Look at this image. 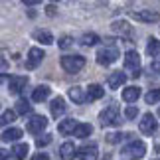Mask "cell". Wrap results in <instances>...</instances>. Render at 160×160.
I'll list each match as a JSON object with an SVG mask.
<instances>
[{"instance_id":"12","label":"cell","mask_w":160,"mask_h":160,"mask_svg":"<svg viewBox=\"0 0 160 160\" xmlns=\"http://www.w3.org/2000/svg\"><path fill=\"white\" fill-rule=\"evenodd\" d=\"M67 95H69V99L75 103V105H83V103L87 101V93H85V89L79 87V85H73V87H69Z\"/></svg>"},{"instance_id":"4","label":"cell","mask_w":160,"mask_h":160,"mask_svg":"<svg viewBox=\"0 0 160 160\" xmlns=\"http://www.w3.org/2000/svg\"><path fill=\"white\" fill-rule=\"evenodd\" d=\"M144 152H146V144L142 140H132L131 144H127L125 148H122V154L128 160H140L144 156Z\"/></svg>"},{"instance_id":"3","label":"cell","mask_w":160,"mask_h":160,"mask_svg":"<svg viewBox=\"0 0 160 160\" xmlns=\"http://www.w3.org/2000/svg\"><path fill=\"white\" fill-rule=\"evenodd\" d=\"M119 58H121V53L113 46H105V48H101V50L97 52V63H99V65H105V67L111 65V63H115Z\"/></svg>"},{"instance_id":"26","label":"cell","mask_w":160,"mask_h":160,"mask_svg":"<svg viewBox=\"0 0 160 160\" xmlns=\"http://www.w3.org/2000/svg\"><path fill=\"white\" fill-rule=\"evenodd\" d=\"M30 111H32V105H30L26 99H20V101L16 103V109H14L16 115H28Z\"/></svg>"},{"instance_id":"29","label":"cell","mask_w":160,"mask_h":160,"mask_svg":"<svg viewBox=\"0 0 160 160\" xmlns=\"http://www.w3.org/2000/svg\"><path fill=\"white\" fill-rule=\"evenodd\" d=\"M81 42H83V46H95L97 42H99V36L97 34H83V38H81Z\"/></svg>"},{"instance_id":"8","label":"cell","mask_w":160,"mask_h":160,"mask_svg":"<svg viewBox=\"0 0 160 160\" xmlns=\"http://www.w3.org/2000/svg\"><path fill=\"white\" fill-rule=\"evenodd\" d=\"M46 127H48V119L44 115H32V119L28 121V132H32V134H42V131H46Z\"/></svg>"},{"instance_id":"9","label":"cell","mask_w":160,"mask_h":160,"mask_svg":"<svg viewBox=\"0 0 160 160\" xmlns=\"http://www.w3.org/2000/svg\"><path fill=\"white\" fill-rule=\"evenodd\" d=\"M44 58H46V53H44V50L42 48H32V50L28 52V59H26V67L28 69H36L42 61H44Z\"/></svg>"},{"instance_id":"11","label":"cell","mask_w":160,"mask_h":160,"mask_svg":"<svg viewBox=\"0 0 160 160\" xmlns=\"http://www.w3.org/2000/svg\"><path fill=\"white\" fill-rule=\"evenodd\" d=\"M26 85H28V75H14L8 81V89L10 93H22L26 89Z\"/></svg>"},{"instance_id":"24","label":"cell","mask_w":160,"mask_h":160,"mask_svg":"<svg viewBox=\"0 0 160 160\" xmlns=\"http://www.w3.org/2000/svg\"><path fill=\"white\" fill-rule=\"evenodd\" d=\"M28 150H30V146L26 142H18L14 148H12V152H14V158L16 160H24L28 156Z\"/></svg>"},{"instance_id":"42","label":"cell","mask_w":160,"mask_h":160,"mask_svg":"<svg viewBox=\"0 0 160 160\" xmlns=\"http://www.w3.org/2000/svg\"><path fill=\"white\" fill-rule=\"evenodd\" d=\"M154 160H160V158H154Z\"/></svg>"},{"instance_id":"7","label":"cell","mask_w":160,"mask_h":160,"mask_svg":"<svg viewBox=\"0 0 160 160\" xmlns=\"http://www.w3.org/2000/svg\"><path fill=\"white\" fill-rule=\"evenodd\" d=\"M138 128H140V132L142 134H154L158 131V121H156V117L152 115V113H144L142 115V119H140L138 122Z\"/></svg>"},{"instance_id":"20","label":"cell","mask_w":160,"mask_h":160,"mask_svg":"<svg viewBox=\"0 0 160 160\" xmlns=\"http://www.w3.org/2000/svg\"><path fill=\"white\" fill-rule=\"evenodd\" d=\"M79 125V121H75V119H65V121H61L59 122V127H58V131H59V134H73V131H75V127Z\"/></svg>"},{"instance_id":"35","label":"cell","mask_w":160,"mask_h":160,"mask_svg":"<svg viewBox=\"0 0 160 160\" xmlns=\"http://www.w3.org/2000/svg\"><path fill=\"white\" fill-rule=\"evenodd\" d=\"M8 67H10V65H8V61H6L4 58H0V75H2L4 71H8Z\"/></svg>"},{"instance_id":"40","label":"cell","mask_w":160,"mask_h":160,"mask_svg":"<svg viewBox=\"0 0 160 160\" xmlns=\"http://www.w3.org/2000/svg\"><path fill=\"white\" fill-rule=\"evenodd\" d=\"M4 81V75H0V83H2Z\"/></svg>"},{"instance_id":"39","label":"cell","mask_w":160,"mask_h":160,"mask_svg":"<svg viewBox=\"0 0 160 160\" xmlns=\"http://www.w3.org/2000/svg\"><path fill=\"white\" fill-rule=\"evenodd\" d=\"M156 148H158V150H160V140H158V142H156Z\"/></svg>"},{"instance_id":"30","label":"cell","mask_w":160,"mask_h":160,"mask_svg":"<svg viewBox=\"0 0 160 160\" xmlns=\"http://www.w3.org/2000/svg\"><path fill=\"white\" fill-rule=\"evenodd\" d=\"M50 142H52V134H44V137H38V138H36V146H38V148L48 146Z\"/></svg>"},{"instance_id":"19","label":"cell","mask_w":160,"mask_h":160,"mask_svg":"<svg viewBox=\"0 0 160 160\" xmlns=\"http://www.w3.org/2000/svg\"><path fill=\"white\" fill-rule=\"evenodd\" d=\"M50 93H52V89L48 87V85H38V87L34 89V93H32V101L42 103V101H46L48 97H50Z\"/></svg>"},{"instance_id":"41","label":"cell","mask_w":160,"mask_h":160,"mask_svg":"<svg viewBox=\"0 0 160 160\" xmlns=\"http://www.w3.org/2000/svg\"><path fill=\"white\" fill-rule=\"evenodd\" d=\"M158 115H160V109H158Z\"/></svg>"},{"instance_id":"16","label":"cell","mask_w":160,"mask_h":160,"mask_svg":"<svg viewBox=\"0 0 160 160\" xmlns=\"http://www.w3.org/2000/svg\"><path fill=\"white\" fill-rule=\"evenodd\" d=\"M113 30L119 36H125V38H132V28H131V24L125 22V20H115L113 22Z\"/></svg>"},{"instance_id":"18","label":"cell","mask_w":160,"mask_h":160,"mask_svg":"<svg viewBox=\"0 0 160 160\" xmlns=\"http://www.w3.org/2000/svg\"><path fill=\"white\" fill-rule=\"evenodd\" d=\"M85 93H87V99L89 101H99L101 97L105 95V89H103V85L93 83V85H89V87L85 89Z\"/></svg>"},{"instance_id":"1","label":"cell","mask_w":160,"mask_h":160,"mask_svg":"<svg viewBox=\"0 0 160 160\" xmlns=\"http://www.w3.org/2000/svg\"><path fill=\"white\" fill-rule=\"evenodd\" d=\"M99 122L103 127H119L121 125V113L117 105H109L105 111H101L99 115Z\"/></svg>"},{"instance_id":"17","label":"cell","mask_w":160,"mask_h":160,"mask_svg":"<svg viewBox=\"0 0 160 160\" xmlns=\"http://www.w3.org/2000/svg\"><path fill=\"white\" fill-rule=\"evenodd\" d=\"M138 97H140V87H137V85H131V87L122 89V101L125 103H137Z\"/></svg>"},{"instance_id":"36","label":"cell","mask_w":160,"mask_h":160,"mask_svg":"<svg viewBox=\"0 0 160 160\" xmlns=\"http://www.w3.org/2000/svg\"><path fill=\"white\" fill-rule=\"evenodd\" d=\"M32 160H50V156H48L46 152H38V154H36Z\"/></svg>"},{"instance_id":"37","label":"cell","mask_w":160,"mask_h":160,"mask_svg":"<svg viewBox=\"0 0 160 160\" xmlns=\"http://www.w3.org/2000/svg\"><path fill=\"white\" fill-rule=\"evenodd\" d=\"M0 160H10V152L4 150V148H0Z\"/></svg>"},{"instance_id":"5","label":"cell","mask_w":160,"mask_h":160,"mask_svg":"<svg viewBox=\"0 0 160 160\" xmlns=\"http://www.w3.org/2000/svg\"><path fill=\"white\" fill-rule=\"evenodd\" d=\"M125 69L131 73L132 77L140 75V55H138V52L131 50V52L125 53Z\"/></svg>"},{"instance_id":"22","label":"cell","mask_w":160,"mask_h":160,"mask_svg":"<svg viewBox=\"0 0 160 160\" xmlns=\"http://www.w3.org/2000/svg\"><path fill=\"white\" fill-rule=\"evenodd\" d=\"M91 132H93V127H91L89 122H79L75 127V131H73V134H75L77 138H87Z\"/></svg>"},{"instance_id":"23","label":"cell","mask_w":160,"mask_h":160,"mask_svg":"<svg viewBox=\"0 0 160 160\" xmlns=\"http://www.w3.org/2000/svg\"><path fill=\"white\" fill-rule=\"evenodd\" d=\"M34 38H36V42H42V44H46V46L53 44V36H52V32H48V30H36Z\"/></svg>"},{"instance_id":"13","label":"cell","mask_w":160,"mask_h":160,"mask_svg":"<svg viewBox=\"0 0 160 160\" xmlns=\"http://www.w3.org/2000/svg\"><path fill=\"white\" fill-rule=\"evenodd\" d=\"M125 83H127V75L122 71H115V73H111V75L107 77L109 89H121Z\"/></svg>"},{"instance_id":"25","label":"cell","mask_w":160,"mask_h":160,"mask_svg":"<svg viewBox=\"0 0 160 160\" xmlns=\"http://www.w3.org/2000/svg\"><path fill=\"white\" fill-rule=\"evenodd\" d=\"M146 53L150 55V58H156V55H160V42L156 38H150L148 44H146Z\"/></svg>"},{"instance_id":"21","label":"cell","mask_w":160,"mask_h":160,"mask_svg":"<svg viewBox=\"0 0 160 160\" xmlns=\"http://www.w3.org/2000/svg\"><path fill=\"white\" fill-rule=\"evenodd\" d=\"M20 137H22V128L12 127L8 131H4L0 138H2V142H16V140H20Z\"/></svg>"},{"instance_id":"6","label":"cell","mask_w":160,"mask_h":160,"mask_svg":"<svg viewBox=\"0 0 160 160\" xmlns=\"http://www.w3.org/2000/svg\"><path fill=\"white\" fill-rule=\"evenodd\" d=\"M131 16H132L137 22H142V24L160 22V12H158V10H148V8H142V10H134V12H131Z\"/></svg>"},{"instance_id":"34","label":"cell","mask_w":160,"mask_h":160,"mask_svg":"<svg viewBox=\"0 0 160 160\" xmlns=\"http://www.w3.org/2000/svg\"><path fill=\"white\" fill-rule=\"evenodd\" d=\"M150 71L152 73H160V59H154L150 63Z\"/></svg>"},{"instance_id":"32","label":"cell","mask_w":160,"mask_h":160,"mask_svg":"<svg viewBox=\"0 0 160 160\" xmlns=\"http://www.w3.org/2000/svg\"><path fill=\"white\" fill-rule=\"evenodd\" d=\"M137 115H138V107L128 105V107L125 109V117H127V119H137Z\"/></svg>"},{"instance_id":"2","label":"cell","mask_w":160,"mask_h":160,"mask_svg":"<svg viewBox=\"0 0 160 160\" xmlns=\"http://www.w3.org/2000/svg\"><path fill=\"white\" fill-rule=\"evenodd\" d=\"M61 67L67 73H79L85 67V58L83 55H63L61 58Z\"/></svg>"},{"instance_id":"14","label":"cell","mask_w":160,"mask_h":160,"mask_svg":"<svg viewBox=\"0 0 160 160\" xmlns=\"http://www.w3.org/2000/svg\"><path fill=\"white\" fill-rule=\"evenodd\" d=\"M59 156H61V160H73L77 156V146L71 140H67V142L59 146Z\"/></svg>"},{"instance_id":"10","label":"cell","mask_w":160,"mask_h":160,"mask_svg":"<svg viewBox=\"0 0 160 160\" xmlns=\"http://www.w3.org/2000/svg\"><path fill=\"white\" fill-rule=\"evenodd\" d=\"M77 156H79V160H97V156H99V146L95 142L85 144L77 150Z\"/></svg>"},{"instance_id":"28","label":"cell","mask_w":160,"mask_h":160,"mask_svg":"<svg viewBox=\"0 0 160 160\" xmlns=\"http://www.w3.org/2000/svg\"><path fill=\"white\" fill-rule=\"evenodd\" d=\"M16 119V113H14V111H4V113L2 115H0V128H2V127H6V125H10V122L12 121H14Z\"/></svg>"},{"instance_id":"33","label":"cell","mask_w":160,"mask_h":160,"mask_svg":"<svg viewBox=\"0 0 160 160\" xmlns=\"http://www.w3.org/2000/svg\"><path fill=\"white\" fill-rule=\"evenodd\" d=\"M71 44H73V40L69 38V36H63V38L59 40V48H61V50H67Z\"/></svg>"},{"instance_id":"31","label":"cell","mask_w":160,"mask_h":160,"mask_svg":"<svg viewBox=\"0 0 160 160\" xmlns=\"http://www.w3.org/2000/svg\"><path fill=\"white\" fill-rule=\"evenodd\" d=\"M122 138H125V134H121V132H111V134H107V142H111V144L121 142Z\"/></svg>"},{"instance_id":"15","label":"cell","mask_w":160,"mask_h":160,"mask_svg":"<svg viewBox=\"0 0 160 160\" xmlns=\"http://www.w3.org/2000/svg\"><path fill=\"white\" fill-rule=\"evenodd\" d=\"M50 113H52L53 119H59V117L65 113V101H63V97H55V99H52Z\"/></svg>"},{"instance_id":"27","label":"cell","mask_w":160,"mask_h":160,"mask_svg":"<svg viewBox=\"0 0 160 160\" xmlns=\"http://www.w3.org/2000/svg\"><path fill=\"white\" fill-rule=\"evenodd\" d=\"M144 101L148 103V105H156V103L160 101V87H156V89H150L148 93L144 95Z\"/></svg>"},{"instance_id":"38","label":"cell","mask_w":160,"mask_h":160,"mask_svg":"<svg viewBox=\"0 0 160 160\" xmlns=\"http://www.w3.org/2000/svg\"><path fill=\"white\" fill-rule=\"evenodd\" d=\"M48 16H55V6L53 4H48V12H46Z\"/></svg>"}]
</instances>
